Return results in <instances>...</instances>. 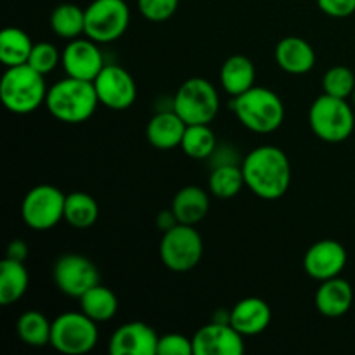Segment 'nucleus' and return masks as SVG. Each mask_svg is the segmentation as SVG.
<instances>
[{
  "mask_svg": "<svg viewBox=\"0 0 355 355\" xmlns=\"http://www.w3.org/2000/svg\"><path fill=\"white\" fill-rule=\"evenodd\" d=\"M246 186L262 200H279L291 184V165L286 153L276 146H260L243 159Z\"/></svg>",
  "mask_w": 355,
  "mask_h": 355,
  "instance_id": "f257e3e1",
  "label": "nucleus"
},
{
  "mask_svg": "<svg viewBox=\"0 0 355 355\" xmlns=\"http://www.w3.org/2000/svg\"><path fill=\"white\" fill-rule=\"evenodd\" d=\"M97 104L101 103L94 82L71 76L52 85L45 99L49 113L55 120L69 125H78L89 120L96 113Z\"/></svg>",
  "mask_w": 355,
  "mask_h": 355,
  "instance_id": "f03ea898",
  "label": "nucleus"
},
{
  "mask_svg": "<svg viewBox=\"0 0 355 355\" xmlns=\"http://www.w3.org/2000/svg\"><path fill=\"white\" fill-rule=\"evenodd\" d=\"M47 85L44 75L30 64L7 68L0 82V97L10 113L28 114L37 111L47 99Z\"/></svg>",
  "mask_w": 355,
  "mask_h": 355,
  "instance_id": "7ed1b4c3",
  "label": "nucleus"
},
{
  "mask_svg": "<svg viewBox=\"0 0 355 355\" xmlns=\"http://www.w3.org/2000/svg\"><path fill=\"white\" fill-rule=\"evenodd\" d=\"M231 106L238 120L257 134H270L284 121L283 101L266 87H252L241 96L232 97Z\"/></svg>",
  "mask_w": 355,
  "mask_h": 355,
  "instance_id": "20e7f679",
  "label": "nucleus"
},
{
  "mask_svg": "<svg viewBox=\"0 0 355 355\" xmlns=\"http://www.w3.org/2000/svg\"><path fill=\"white\" fill-rule=\"evenodd\" d=\"M312 132L324 142H343L352 135L355 118L347 99L322 94L312 103L309 111Z\"/></svg>",
  "mask_w": 355,
  "mask_h": 355,
  "instance_id": "39448f33",
  "label": "nucleus"
},
{
  "mask_svg": "<svg viewBox=\"0 0 355 355\" xmlns=\"http://www.w3.org/2000/svg\"><path fill=\"white\" fill-rule=\"evenodd\" d=\"M218 92L208 80L189 78L179 87L172 101V110L187 125H210L218 113Z\"/></svg>",
  "mask_w": 355,
  "mask_h": 355,
  "instance_id": "423d86ee",
  "label": "nucleus"
},
{
  "mask_svg": "<svg viewBox=\"0 0 355 355\" xmlns=\"http://www.w3.org/2000/svg\"><path fill=\"white\" fill-rule=\"evenodd\" d=\"M203 257V239L194 225L177 224L163 232L159 243V259L173 272H187L200 263Z\"/></svg>",
  "mask_w": 355,
  "mask_h": 355,
  "instance_id": "0eeeda50",
  "label": "nucleus"
},
{
  "mask_svg": "<svg viewBox=\"0 0 355 355\" xmlns=\"http://www.w3.org/2000/svg\"><path fill=\"white\" fill-rule=\"evenodd\" d=\"M97 340L96 321L83 312H64L52 322L51 345L61 354H87L96 347Z\"/></svg>",
  "mask_w": 355,
  "mask_h": 355,
  "instance_id": "6e6552de",
  "label": "nucleus"
},
{
  "mask_svg": "<svg viewBox=\"0 0 355 355\" xmlns=\"http://www.w3.org/2000/svg\"><path fill=\"white\" fill-rule=\"evenodd\" d=\"M130 24L125 0H94L85 9V37L97 44H110L123 37Z\"/></svg>",
  "mask_w": 355,
  "mask_h": 355,
  "instance_id": "1a4fd4ad",
  "label": "nucleus"
},
{
  "mask_svg": "<svg viewBox=\"0 0 355 355\" xmlns=\"http://www.w3.org/2000/svg\"><path fill=\"white\" fill-rule=\"evenodd\" d=\"M66 196L59 187L40 184L28 191L21 205L23 222L33 231H49L64 220Z\"/></svg>",
  "mask_w": 355,
  "mask_h": 355,
  "instance_id": "9d476101",
  "label": "nucleus"
},
{
  "mask_svg": "<svg viewBox=\"0 0 355 355\" xmlns=\"http://www.w3.org/2000/svg\"><path fill=\"white\" fill-rule=\"evenodd\" d=\"M54 283L64 295L80 298L90 288L99 284V270L87 257L66 253L59 257L54 266Z\"/></svg>",
  "mask_w": 355,
  "mask_h": 355,
  "instance_id": "9b49d317",
  "label": "nucleus"
},
{
  "mask_svg": "<svg viewBox=\"0 0 355 355\" xmlns=\"http://www.w3.org/2000/svg\"><path fill=\"white\" fill-rule=\"evenodd\" d=\"M97 97L103 106L113 111L128 110L137 97V85L127 69L118 64H106L94 80Z\"/></svg>",
  "mask_w": 355,
  "mask_h": 355,
  "instance_id": "f8f14e48",
  "label": "nucleus"
},
{
  "mask_svg": "<svg viewBox=\"0 0 355 355\" xmlns=\"http://www.w3.org/2000/svg\"><path fill=\"white\" fill-rule=\"evenodd\" d=\"M61 64L66 75L71 78L94 82L103 68L106 66L103 52L97 47V42L87 38L69 40L64 51L61 52Z\"/></svg>",
  "mask_w": 355,
  "mask_h": 355,
  "instance_id": "ddd939ff",
  "label": "nucleus"
},
{
  "mask_svg": "<svg viewBox=\"0 0 355 355\" xmlns=\"http://www.w3.org/2000/svg\"><path fill=\"white\" fill-rule=\"evenodd\" d=\"M193 349L194 355H241L245 342L231 324L211 321L194 333Z\"/></svg>",
  "mask_w": 355,
  "mask_h": 355,
  "instance_id": "4468645a",
  "label": "nucleus"
},
{
  "mask_svg": "<svg viewBox=\"0 0 355 355\" xmlns=\"http://www.w3.org/2000/svg\"><path fill=\"white\" fill-rule=\"evenodd\" d=\"M347 266V250L335 239H322L307 250L304 259L305 272L318 281L338 277Z\"/></svg>",
  "mask_w": 355,
  "mask_h": 355,
  "instance_id": "2eb2a0df",
  "label": "nucleus"
},
{
  "mask_svg": "<svg viewBox=\"0 0 355 355\" xmlns=\"http://www.w3.org/2000/svg\"><path fill=\"white\" fill-rule=\"evenodd\" d=\"M158 340L155 329L144 322H127L113 333L110 352L113 355H156Z\"/></svg>",
  "mask_w": 355,
  "mask_h": 355,
  "instance_id": "dca6fc26",
  "label": "nucleus"
},
{
  "mask_svg": "<svg viewBox=\"0 0 355 355\" xmlns=\"http://www.w3.org/2000/svg\"><path fill=\"white\" fill-rule=\"evenodd\" d=\"M270 307L257 297L243 298L231 311V326L243 336H255L266 331L269 326Z\"/></svg>",
  "mask_w": 355,
  "mask_h": 355,
  "instance_id": "f3484780",
  "label": "nucleus"
},
{
  "mask_svg": "<svg viewBox=\"0 0 355 355\" xmlns=\"http://www.w3.org/2000/svg\"><path fill=\"white\" fill-rule=\"evenodd\" d=\"M354 304V291L349 281L342 277L321 281L318 293H315V307L324 318H342L350 311Z\"/></svg>",
  "mask_w": 355,
  "mask_h": 355,
  "instance_id": "a211bd4d",
  "label": "nucleus"
},
{
  "mask_svg": "<svg viewBox=\"0 0 355 355\" xmlns=\"http://www.w3.org/2000/svg\"><path fill=\"white\" fill-rule=\"evenodd\" d=\"M187 123L173 110L162 111L149 120L146 128V137L149 144L162 151L179 148L186 134Z\"/></svg>",
  "mask_w": 355,
  "mask_h": 355,
  "instance_id": "6ab92c4d",
  "label": "nucleus"
},
{
  "mask_svg": "<svg viewBox=\"0 0 355 355\" xmlns=\"http://www.w3.org/2000/svg\"><path fill=\"white\" fill-rule=\"evenodd\" d=\"M276 61L290 75H305L314 68L315 52L304 38L286 37L277 44Z\"/></svg>",
  "mask_w": 355,
  "mask_h": 355,
  "instance_id": "aec40b11",
  "label": "nucleus"
},
{
  "mask_svg": "<svg viewBox=\"0 0 355 355\" xmlns=\"http://www.w3.org/2000/svg\"><path fill=\"white\" fill-rule=\"evenodd\" d=\"M172 210L179 224L196 225L207 217L210 210V198L207 191L198 186L182 187L173 198Z\"/></svg>",
  "mask_w": 355,
  "mask_h": 355,
  "instance_id": "412c9836",
  "label": "nucleus"
},
{
  "mask_svg": "<svg viewBox=\"0 0 355 355\" xmlns=\"http://www.w3.org/2000/svg\"><path fill=\"white\" fill-rule=\"evenodd\" d=\"M255 66L246 55H231L222 64L220 83L231 97H238L255 87Z\"/></svg>",
  "mask_w": 355,
  "mask_h": 355,
  "instance_id": "4be33fe9",
  "label": "nucleus"
},
{
  "mask_svg": "<svg viewBox=\"0 0 355 355\" xmlns=\"http://www.w3.org/2000/svg\"><path fill=\"white\" fill-rule=\"evenodd\" d=\"M28 283V270L24 262L19 260L6 259L0 263V305L9 307L23 298L26 293Z\"/></svg>",
  "mask_w": 355,
  "mask_h": 355,
  "instance_id": "5701e85b",
  "label": "nucleus"
},
{
  "mask_svg": "<svg viewBox=\"0 0 355 355\" xmlns=\"http://www.w3.org/2000/svg\"><path fill=\"white\" fill-rule=\"evenodd\" d=\"M33 45L26 31L19 28H6L0 33V61L6 68L28 64Z\"/></svg>",
  "mask_w": 355,
  "mask_h": 355,
  "instance_id": "b1692460",
  "label": "nucleus"
},
{
  "mask_svg": "<svg viewBox=\"0 0 355 355\" xmlns=\"http://www.w3.org/2000/svg\"><path fill=\"white\" fill-rule=\"evenodd\" d=\"M80 307H82L83 314H87L96 322H106L116 314L118 298L110 288L96 284L80 297Z\"/></svg>",
  "mask_w": 355,
  "mask_h": 355,
  "instance_id": "393cba45",
  "label": "nucleus"
},
{
  "mask_svg": "<svg viewBox=\"0 0 355 355\" xmlns=\"http://www.w3.org/2000/svg\"><path fill=\"white\" fill-rule=\"evenodd\" d=\"M51 28L64 40L80 38V35H85V9L75 3H61L52 10Z\"/></svg>",
  "mask_w": 355,
  "mask_h": 355,
  "instance_id": "a878e982",
  "label": "nucleus"
},
{
  "mask_svg": "<svg viewBox=\"0 0 355 355\" xmlns=\"http://www.w3.org/2000/svg\"><path fill=\"white\" fill-rule=\"evenodd\" d=\"M208 186L214 196L227 200V198H234L246 186L245 173H243L241 166L236 163H218L210 173L208 179Z\"/></svg>",
  "mask_w": 355,
  "mask_h": 355,
  "instance_id": "bb28decb",
  "label": "nucleus"
},
{
  "mask_svg": "<svg viewBox=\"0 0 355 355\" xmlns=\"http://www.w3.org/2000/svg\"><path fill=\"white\" fill-rule=\"evenodd\" d=\"M99 217V205L90 194L71 193L66 196L64 220L75 229H87Z\"/></svg>",
  "mask_w": 355,
  "mask_h": 355,
  "instance_id": "cd10ccee",
  "label": "nucleus"
},
{
  "mask_svg": "<svg viewBox=\"0 0 355 355\" xmlns=\"http://www.w3.org/2000/svg\"><path fill=\"white\" fill-rule=\"evenodd\" d=\"M17 335L26 345H51L52 322H49V319L42 312L28 311L17 321Z\"/></svg>",
  "mask_w": 355,
  "mask_h": 355,
  "instance_id": "c85d7f7f",
  "label": "nucleus"
},
{
  "mask_svg": "<svg viewBox=\"0 0 355 355\" xmlns=\"http://www.w3.org/2000/svg\"><path fill=\"white\" fill-rule=\"evenodd\" d=\"M180 148L189 158L207 159L210 158L217 148V139L207 123L187 125Z\"/></svg>",
  "mask_w": 355,
  "mask_h": 355,
  "instance_id": "c756f323",
  "label": "nucleus"
},
{
  "mask_svg": "<svg viewBox=\"0 0 355 355\" xmlns=\"http://www.w3.org/2000/svg\"><path fill=\"white\" fill-rule=\"evenodd\" d=\"M324 94L340 99H349L355 90V75L347 66H333L322 78Z\"/></svg>",
  "mask_w": 355,
  "mask_h": 355,
  "instance_id": "7c9ffc66",
  "label": "nucleus"
},
{
  "mask_svg": "<svg viewBox=\"0 0 355 355\" xmlns=\"http://www.w3.org/2000/svg\"><path fill=\"white\" fill-rule=\"evenodd\" d=\"M59 61H61V54L55 49V45L49 44V42H40V44L33 45V51H31L30 59H28V64L35 71L42 73L45 76L47 73L54 71Z\"/></svg>",
  "mask_w": 355,
  "mask_h": 355,
  "instance_id": "2f4dec72",
  "label": "nucleus"
},
{
  "mask_svg": "<svg viewBox=\"0 0 355 355\" xmlns=\"http://www.w3.org/2000/svg\"><path fill=\"white\" fill-rule=\"evenodd\" d=\"M142 16L153 23L170 19L179 7V0H137Z\"/></svg>",
  "mask_w": 355,
  "mask_h": 355,
  "instance_id": "473e14b6",
  "label": "nucleus"
},
{
  "mask_svg": "<svg viewBox=\"0 0 355 355\" xmlns=\"http://www.w3.org/2000/svg\"><path fill=\"white\" fill-rule=\"evenodd\" d=\"M193 338L179 335V333H168L165 336H159L158 350L156 355H193Z\"/></svg>",
  "mask_w": 355,
  "mask_h": 355,
  "instance_id": "72a5a7b5",
  "label": "nucleus"
},
{
  "mask_svg": "<svg viewBox=\"0 0 355 355\" xmlns=\"http://www.w3.org/2000/svg\"><path fill=\"white\" fill-rule=\"evenodd\" d=\"M318 6L331 17H347L355 12V0H318Z\"/></svg>",
  "mask_w": 355,
  "mask_h": 355,
  "instance_id": "f704fd0d",
  "label": "nucleus"
},
{
  "mask_svg": "<svg viewBox=\"0 0 355 355\" xmlns=\"http://www.w3.org/2000/svg\"><path fill=\"white\" fill-rule=\"evenodd\" d=\"M26 257H28L26 243L21 241V239H14V241L9 245V248H7V259L24 262V259H26Z\"/></svg>",
  "mask_w": 355,
  "mask_h": 355,
  "instance_id": "c9c22d12",
  "label": "nucleus"
},
{
  "mask_svg": "<svg viewBox=\"0 0 355 355\" xmlns=\"http://www.w3.org/2000/svg\"><path fill=\"white\" fill-rule=\"evenodd\" d=\"M156 222H158V227L162 229L163 232L170 231V229H173L177 224H179V220H177V217H175V214H173L172 208H170V210L159 211L158 220Z\"/></svg>",
  "mask_w": 355,
  "mask_h": 355,
  "instance_id": "e433bc0d",
  "label": "nucleus"
},
{
  "mask_svg": "<svg viewBox=\"0 0 355 355\" xmlns=\"http://www.w3.org/2000/svg\"><path fill=\"white\" fill-rule=\"evenodd\" d=\"M352 99H354V104H355V90H354V94H352Z\"/></svg>",
  "mask_w": 355,
  "mask_h": 355,
  "instance_id": "4c0bfd02",
  "label": "nucleus"
}]
</instances>
